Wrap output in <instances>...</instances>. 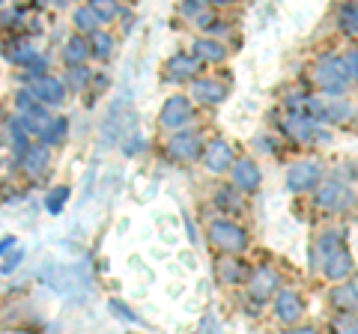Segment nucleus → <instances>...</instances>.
Here are the masks:
<instances>
[{
  "mask_svg": "<svg viewBox=\"0 0 358 334\" xmlns=\"http://www.w3.org/2000/svg\"><path fill=\"white\" fill-rule=\"evenodd\" d=\"M331 334H358V314H338L331 322Z\"/></svg>",
  "mask_w": 358,
  "mask_h": 334,
  "instance_id": "obj_32",
  "label": "nucleus"
},
{
  "mask_svg": "<svg viewBox=\"0 0 358 334\" xmlns=\"http://www.w3.org/2000/svg\"><path fill=\"white\" fill-rule=\"evenodd\" d=\"M215 275H218L221 284L239 286V284H248L251 266L245 263V260H239V257H224V254H221V260L215 263Z\"/></svg>",
  "mask_w": 358,
  "mask_h": 334,
  "instance_id": "obj_19",
  "label": "nucleus"
},
{
  "mask_svg": "<svg viewBox=\"0 0 358 334\" xmlns=\"http://www.w3.org/2000/svg\"><path fill=\"white\" fill-rule=\"evenodd\" d=\"M245 289H248V298L254 302V307L272 302V298L284 289L281 272H278L275 266H257V269H251V277H248V284H245Z\"/></svg>",
  "mask_w": 358,
  "mask_h": 334,
  "instance_id": "obj_5",
  "label": "nucleus"
},
{
  "mask_svg": "<svg viewBox=\"0 0 358 334\" xmlns=\"http://www.w3.org/2000/svg\"><path fill=\"white\" fill-rule=\"evenodd\" d=\"M15 164L30 176V180H39V176H45V173H48V167H51V150L45 147V143L33 140V147L21 155Z\"/></svg>",
  "mask_w": 358,
  "mask_h": 334,
  "instance_id": "obj_15",
  "label": "nucleus"
},
{
  "mask_svg": "<svg viewBox=\"0 0 358 334\" xmlns=\"http://www.w3.org/2000/svg\"><path fill=\"white\" fill-rule=\"evenodd\" d=\"M331 305L338 307V314H355L358 310V289L352 284H334V289L329 293Z\"/></svg>",
  "mask_w": 358,
  "mask_h": 334,
  "instance_id": "obj_23",
  "label": "nucleus"
},
{
  "mask_svg": "<svg viewBox=\"0 0 358 334\" xmlns=\"http://www.w3.org/2000/svg\"><path fill=\"white\" fill-rule=\"evenodd\" d=\"M281 131L284 135L293 140V143H310V140H317V135H320V126L313 122L308 114H287L284 117V122H281Z\"/></svg>",
  "mask_w": 358,
  "mask_h": 334,
  "instance_id": "obj_14",
  "label": "nucleus"
},
{
  "mask_svg": "<svg viewBox=\"0 0 358 334\" xmlns=\"http://www.w3.org/2000/svg\"><path fill=\"white\" fill-rule=\"evenodd\" d=\"M215 206H218V212L224 215V218H236V215H242L245 209H248V200H245V194L239 191L236 185H218L215 188Z\"/></svg>",
  "mask_w": 358,
  "mask_h": 334,
  "instance_id": "obj_17",
  "label": "nucleus"
},
{
  "mask_svg": "<svg viewBox=\"0 0 358 334\" xmlns=\"http://www.w3.org/2000/svg\"><path fill=\"white\" fill-rule=\"evenodd\" d=\"M281 334H322L317 326H293V328H284Z\"/></svg>",
  "mask_w": 358,
  "mask_h": 334,
  "instance_id": "obj_38",
  "label": "nucleus"
},
{
  "mask_svg": "<svg viewBox=\"0 0 358 334\" xmlns=\"http://www.w3.org/2000/svg\"><path fill=\"white\" fill-rule=\"evenodd\" d=\"M93 78H96V72L90 69V66H78V69H66L63 84H66L69 93H84L87 87L93 84Z\"/></svg>",
  "mask_w": 358,
  "mask_h": 334,
  "instance_id": "obj_26",
  "label": "nucleus"
},
{
  "mask_svg": "<svg viewBox=\"0 0 358 334\" xmlns=\"http://www.w3.org/2000/svg\"><path fill=\"white\" fill-rule=\"evenodd\" d=\"M63 63L66 69H78V66H87L90 60V45H87V36H81V33H72L69 39L63 42Z\"/></svg>",
  "mask_w": 358,
  "mask_h": 334,
  "instance_id": "obj_22",
  "label": "nucleus"
},
{
  "mask_svg": "<svg viewBox=\"0 0 358 334\" xmlns=\"http://www.w3.org/2000/svg\"><path fill=\"white\" fill-rule=\"evenodd\" d=\"M260 150L263 152H272V155H278V140H272V138H260Z\"/></svg>",
  "mask_w": 358,
  "mask_h": 334,
  "instance_id": "obj_39",
  "label": "nucleus"
},
{
  "mask_svg": "<svg viewBox=\"0 0 358 334\" xmlns=\"http://www.w3.org/2000/svg\"><path fill=\"white\" fill-rule=\"evenodd\" d=\"M343 242H346V233L341 227H329V230H322L320 236H317V251L322 254V257H329V254L346 248Z\"/></svg>",
  "mask_w": 358,
  "mask_h": 334,
  "instance_id": "obj_28",
  "label": "nucleus"
},
{
  "mask_svg": "<svg viewBox=\"0 0 358 334\" xmlns=\"http://www.w3.org/2000/svg\"><path fill=\"white\" fill-rule=\"evenodd\" d=\"M87 45H90V57L93 60H108L110 54H114V36H110V30H96L87 36Z\"/></svg>",
  "mask_w": 358,
  "mask_h": 334,
  "instance_id": "obj_25",
  "label": "nucleus"
},
{
  "mask_svg": "<svg viewBox=\"0 0 358 334\" xmlns=\"http://www.w3.org/2000/svg\"><path fill=\"white\" fill-rule=\"evenodd\" d=\"M15 117L21 119V126L27 129V135H30V138H36V140L42 138V131L48 129V126H51V119H54V117H51V110L45 108V105H39V102H36V105H30L24 114H15Z\"/></svg>",
  "mask_w": 358,
  "mask_h": 334,
  "instance_id": "obj_21",
  "label": "nucleus"
},
{
  "mask_svg": "<svg viewBox=\"0 0 358 334\" xmlns=\"http://www.w3.org/2000/svg\"><path fill=\"white\" fill-rule=\"evenodd\" d=\"M338 21L341 30L350 33V36H358V3H346L338 9Z\"/></svg>",
  "mask_w": 358,
  "mask_h": 334,
  "instance_id": "obj_31",
  "label": "nucleus"
},
{
  "mask_svg": "<svg viewBox=\"0 0 358 334\" xmlns=\"http://www.w3.org/2000/svg\"><path fill=\"white\" fill-rule=\"evenodd\" d=\"M203 135H200L197 129H185V131H176V135L167 138L164 143V150L167 155H171L173 161L179 164H188V161H197L200 155H203Z\"/></svg>",
  "mask_w": 358,
  "mask_h": 334,
  "instance_id": "obj_6",
  "label": "nucleus"
},
{
  "mask_svg": "<svg viewBox=\"0 0 358 334\" xmlns=\"http://www.w3.org/2000/svg\"><path fill=\"white\" fill-rule=\"evenodd\" d=\"M110 307H114V310H120V317H122V319H129V322H141V317L134 314L131 307H126L122 302H117V298H114V302H110Z\"/></svg>",
  "mask_w": 358,
  "mask_h": 334,
  "instance_id": "obj_36",
  "label": "nucleus"
},
{
  "mask_svg": "<svg viewBox=\"0 0 358 334\" xmlns=\"http://www.w3.org/2000/svg\"><path fill=\"white\" fill-rule=\"evenodd\" d=\"M66 135H69V119H66V117H54V119H51V126L42 131L39 143H45V147H48V150H54V147H63Z\"/></svg>",
  "mask_w": 358,
  "mask_h": 334,
  "instance_id": "obj_27",
  "label": "nucleus"
},
{
  "mask_svg": "<svg viewBox=\"0 0 358 334\" xmlns=\"http://www.w3.org/2000/svg\"><path fill=\"white\" fill-rule=\"evenodd\" d=\"M200 72H203V63H200L192 51H176L164 63L167 81H197Z\"/></svg>",
  "mask_w": 358,
  "mask_h": 334,
  "instance_id": "obj_12",
  "label": "nucleus"
},
{
  "mask_svg": "<svg viewBox=\"0 0 358 334\" xmlns=\"http://www.w3.org/2000/svg\"><path fill=\"white\" fill-rule=\"evenodd\" d=\"M200 161H203L206 173L212 176H227L233 170V164H236V152H233V143L224 140V138H212L206 147H203V155H200Z\"/></svg>",
  "mask_w": 358,
  "mask_h": 334,
  "instance_id": "obj_7",
  "label": "nucleus"
},
{
  "mask_svg": "<svg viewBox=\"0 0 358 334\" xmlns=\"http://www.w3.org/2000/svg\"><path fill=\"white\" fill-rule=\"evenodd\" d=\"M192 54L200 60V63H209V66H218L230 57V48H227V42L224 39H212V36H197L194 39V45H192Z\"/></svg>",
  "mask_w": 358,
  "mask_h": 334,
  "instance_id": "obj_16",
  "label": "nucleus"
},
{
  "mask_svg": "<svg viewBox=\"0 0 358 334\" xmlns=\"http://www.w3.org/2000/svg\"><path fill=\"white\" fill-rule=\"evenodd\" d=\"M143 150V140L138 138V140H126V150H122V152H126V155H138Z\"/></svg>",
  "mask_w": 358,
  "mask_h": 334,
  "instance_id": "obj_40",
  "label": "nucleus"
},
{
  "mask_svg": "<svg viewBox=\"0 0 358 334\" xmlns=\"http://www.w3.org/2000/svg\"><path fill=\"white\" fill-rule=\"evenodd\" d=\"M230 176H233V185H236L245 197L254 194L257 188L263 185V170H260V164H257L251 155H239L236 164H233V170H230Z\"/></svg>",
  "mask_w": 358,
  "mask_h": 334,
  "instance_id": "obj_13",
  "label": "nucleus"
},
{
  "mask_svg": "<svg viewBox=\"0 0 358 334\" xmlns=\"http://www.w3.org/2000/svg\"><path fill=\"white\" fill-rule=\"evenodd\" d=\"M21 260H24V251H15L13 257H9L3 266H0V272H3V275H9L13 269H18V263H21Z\"/></svg>",
  "mask_w": 358,
  "mask_h": 334,
  "instance_id": "obj_37",
  "label": "nucleus"
},
{
  "mask_svg": "<svg viewBox=\"0 0 358 334\" xmlns=\"http://www.w3.org/2000/svg\"><path fill=\"white\" fill-rule=\"evenodd\" d=\"M6 135H9V143H13V152H15V161L24 155L30 147H33V138L27 135V129L21 126L18 117H9L6 119Z\"/></svg>",
  "mask_w": 358,
  "mask_h": 334,
  "instance_id": "obj_24",
  "label": "nucleus"
},
{
  "mask_svg": "<svg viewBox=\"0 0 358 334\" xmlns=\"http://www.w3.org/2000/svg\"><path fill=\"white\" fill-rule=\"evenodd\" d=\"M272 302H275V319L281 322V326H287V328L301 326V317H305V298H301V293L284 286Z\"/></svg>",
  "mask_w": 358,
  "mask_h": 334,
  "instance_id": "obj_10",
  "label": "nucleus"
},
{
  "mask_svg": "<svg viewBox=\"0 0 358 334\" xmlns=\"http://www.w3.org/2000/svg\"><path fill=\"white\" fill-rule=\"evenodd\" d=\"M194 114H197V108H194L192 99L185 93H173V96L164 99V105L159 110V126L164 131H171V135H176V131H185L192 126Z\"/></svg>",
  "mask_w": 358,
  "mask_h": 334,
  "instance_id": "obj_4",
  "label": "nucleus"
},
{
  "mask_svg": "<svg viewBox=\"0 0 358 334\" xmlns=\"http://www.w3.org/2000/svg\"><path fill=\"white\" fill-rule=\"evenodd\" d=\"M206 236L212 242V248H218L224 257H239V254H245L251 245V233L245 230L236 218H224V215L209 221Z\"/></svg>",
  "mask_w": 358,
  "mask_h": 334,
  "instance_id": "obj_1",
  "label": "nucleus"
},
{
  "mask_svg": "<svg viewBox=\"0 0 358 334\" xmlns=\"http://www.w3.org/2000/svg\"><path fill=\"white\" fill-rule=\"evenodd\" d=\"M66 200H69V188L60 185V188H54V191L48 194V200H45V206H48V212H51V215H57L60 209L66 206Z\"/></svg>",
  "mask_w": 358,
  "mask_h": 334,
  "instance_id": "obj_33",
  "label": "nucleus"
},
{
  "mask_svg": "<svg viewBox=\"0 0 358 334\" xmlns=\"http://www.w3.org/2000/svg\"><path fill=\"white\" fill-rule=\"evenodd\" d=\"M27 90L33 93V99H36L39 105L45 108H60L66 99H69V90H66V84H63V78L57 75H42V78H33V81L27 84Z\"/></svg>",
  "mask_w": 358,
  "mask_h": 334,
  "instance_id": "obj_9",
  "label": "nucleus"
},
{
  "mask_svg": "<svg viewBox=\"0 0 358 334\" xmlns=\"http://www.w3.org/2000/svg\"><path fill=\"white\" fill-rule=\"evenodd\" d=\"M93 13H96V18L102 21V27L105 24H110V21H117L120 15H122V6L120 3H114V0H93Z\"/></svg>",
  "mask_w": 358,
  "mask_h": 334,
  "instance_id": "obj_30",
  "label": "nucleus"
},
{
  "mask_svg": "<svg viewBox=\"0 0 358 334\" xmlns=\"http://www.w3.org/2000/svg\"><path fill=\"white\" fill-rule=\"evenodd\" d=\"M72 18H75V33H81V36H90V33H96V30H102V21L96 18V13H93V6H78L75 13H72Z\"/></svg>",
  "mask_w": 358,
  "mask_h": 334,
  "instance_id": "obj_29",
  "label": "nucleus"
},
{
  "mask_svg": "<svg viewBox=\"0 0 358 334\" xmlns=\"http://www.w3.org/2000/svg\"><path fill=\"white\" fill-rule=\"evenodd\" d=\"M322 182V164L313 159H301L296 164H289L287 170V188L293 194H308L317 191V185Z\"/></svg>",
  "mask_w": 358,
  "mask_h": 334,
  "instance_id": "obj_8",
  "label": "nucleus"
},
{
  "mask_svg": "<svg viewBox=\"0 0 358 334\" xmlns=\"http://www.w3.org/2000/svg\"><path fill=\"white\" fill-rule=\"evenodd\" d=\"M0 170H3V155H0Z\"/></svg>",
  "mask_w": 358,
  "mask_h": 334,
  "instance_id": "obj_42",
  "label": "nucleus"
},
{
  "mask_svg": "<svg viewBox=\"0 0 358 334\" xmlns=\"http://www.w3.org/2000/svg\"><path fill=\"white\" fill-rule=\"evenodd\" d=\"M230 96V87L218 81V78H197L188 87V99H192L194 105H206V108H215L221 102H227Z\"/></svg>",
  "mask_w": 358,
  "mask_h": 334,
  "instance_id": "obj_11",
  "label": "nucleus"
},
{
  "mask_svg": "<svg viewBox=\"0 0 358 334\" xmlns=\"http://www.w3.org/2000/svg\"><path fill=\"white\" fill-rule=\"evenodd\" d=\"M352 269H355V266H352V254L346 248L329 254V257H322V277L331 281V284H343L346 277L352 275Z\"/></svg>",
  "mask_w": 358,
  "mask_h": 334,
  "instance_id": "obj_18",
  "label": "nucleus"
},
{
  "mask_svg": "<svg viewBox=\"0 0 358 334\" xmlns=\"http://www.w3.org/2000/svg\"><path fill=\"white\" fill-rule=\"evenodd\" d=\"M3 57L13 63V66H21V69H30V63L39 57V51L33 48V42L24 39V36H13L3 45Z\"/></svg>",
  "mask_w": 358,
  "mask_h": 334,
  "instance_id": "obj_20",
  "label": "nucleus"
},
{
  "mask_svg": "<svg viewBox=\"0 0 358 334\" xmlns=\"http://www.w3.org/2000/svg\"><path fill=\"white\" fill-rule=\"evenodd\" d=\"M9 248H15V236H6V239H0V257L9 251Z\"/></svg>",
  "mask_w": 358,
  "mask_h": 334,
  "instance_id": "obj_41",
  "label": "nucleus"
},
{
  "mask_svg": "<svg viewBox=\"0 0 358 334\" xmlns=\"http://www.w3.org/2000/svg\"><path fill=\"white\" fill-rule=\"evenodd\" d=\"M346 69H350V78L358 84V45L346 51Z\"/></svg>",
  "mask_w": 358,
  "mask_h": 334,
  "instance_id": "obj_35",
  "label": "nucleus"
},
{
  "mask_svg": "<svg viewBox=\"0 0 358 334\" xmlns=\"http://www.w3.org/2000/svg\"><path fill=\"white\" fill-rule=\"evenodd\" d=\"M206 6L209 3H200V0H185V3H179V15H182V18H197Z\"/></svg>",
  "mask_w": 358,
  "mask_h": 334,
  "instance_id": "obj_34",
  "label": "nucleus"
},
{
  "mask_svg": "<svg viewBox=\"0 0 358 334\" xmlns=\"http://www.w3.org/2000/svg\"><path fill=\"white\" fill-rule=\"evenodd\" d=\"M313 84H317L320 93L326 96H343L346 87H350V69H346V57H338V54H326L320 57L317 66H313Z\"/></svg>",
  "mask_w": 358,
  "mask_h": 334,
  "instance_id": "obj_2",
  "label": "nucleus"
},
{
  "mask_svg": "<svg viewBox=\"0 0 358 334\" xmlns=\"http://www.w3.org/2000/svg\"><path fill=\"white\" fill-rule=\"evenodd\" d=\"M313 206H317L320 212L341 215V212H350V209L358 206V194L350 185H343L341 180H326L313 191Z\"/></svg>",
  "mask_w": 358,
  "mask_h": 334,
  "instance_id": "obj_3",
  "label": "nucleus"
}]
</instances>
